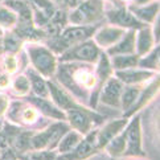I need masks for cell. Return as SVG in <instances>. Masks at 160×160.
<instances>
[{"mask_svg":"<svg viewBox=\"0 0 160 160\" xmlns=\"http://www.w3.org/2000/svg\"><path fill=\"white\" fill-rule=\"evenodd\" d=\"M98 29V25H73L64 29L57 37L48 41V47L53 53L62 54L74 45L89 40Z\"/></svg>","mask_w":160,"mask_h":160,"instance_id":"cell-1","label":"cell"},{"mask_svg":"<svg viewBox=\"0 0 160 160\" xmlns=\"http://www.w3.org/2000/svg\"><path fill=\"white\" fill-rule=\"evenodd\" d=\"M128 11L132 13L136 19L140 22H153L155 19L159 16V3L158 2H152L148 5H140V7H136V5H131L128 8Z\"/></svg>","mask_w":160,"mask_h":160,"instance_id":"cell-18","label":"cell"},{"mask_svg":"<svg viewBox=\"0 0 160 160\" xmlns=\"http://www.w3.org/2000/svg\"><path fill=\"white\" fill-rule=\"evenodd\" d=\"M105 13H106L107 19L111 24L117 25L118 28H122V29L130 28V29L136 31V29H140V28L144 27L143 22H140L127 8H124V7H117V8L107 9Z\"/></svg>","mask_w":160,"mask_h":160,"instance_id":"cell-8","label":"cell"},{"mask_svg":"<svg viewBox=\"0 0 160 160\" xmlns=\"http://www.w3.org/2000/svg\"><path fill=\"white\" fill-rule=\"evenodd\" d=\"M158 91H159V78L158 79H153V82L148 88H144L143 90H140V94L138 97V99H136V102L132 105V107H131L128 111L124 112L123 118H128L131 115H134L136 111H139L140 108H143V107H144L148 103V102H150L153 98V97L156 95Z\"/></svg>","mask_w":160,"mask_h":160,"instance_id":"cell-16","label":"cell"},{"mask_svg":"<svg viewBox=\"0 0 160 160\" xmlns=\"http://www.w3.org/2000/svg\"><path fill=\"white\" fill-rule=\"evenodd\" d=\"M82 140V135L77 132V131H68V132L62 136L61 140L58 142V152L60 153H68V152H70L73 151L74 148H76L78 146V143Z\"/></svg>","mask_w":160,"mask_h":160,"instance_id":"cell-21","label":"cell"},{"mask_svg":"<svg viewBox=\"0 0 160 160\" xmlns=\"http://www.w3.org/2000/svg\"><path fill=\"white\" fill-rule=\"evenodd\" d=\"M3 37H4L3 36V32H2V29H0V45L3 44Z\"/></svg>","mask_w":160,"mask_h":160,"instance_id":"cell-34","label":"cell"},{"mask_svg":"<svg viewBox=\"0 0 160 160\" xmlns=\"http://www.w3.org/2000/svg\"><path fill=\"white\" fill-rule=\"evenodd\" d=\"M9 106V101H8V97L4 95V94H0V117L7 111V108Z\"/></svg>","mask_w":160,"mask_h":160,"instance_id":"cell-31","label":"cell"},{"mask_svg":"<svg viewBox=\"0 0 160 160\" xmlns=\"http://www.w3.org/2000/svg\"><path fill=\"white\" fill-rule=\"evenodd\" d=\"M20 41L21 40L16 37L13 33H9V35L3 37V45H4V50L8 52V54H13L16 52L20 50Z\"/></svg>","mask_w":160,"mask_h":160,"instance_id":"cell-27","label":"cell"},{"mask_svg":"<svg viewBox=\"0 0 160 160\" xmlns=\"http://www.w3.org/2000/svg\"><path fill=\"white\" fill-rule=\"evenodd\" d=\"M28 101L35 106V108L40 112H42L44 115H47L49 118H53V119H58V121H64L66 119L65 117V112L60 110L54 103H52L50 101H48V98H40V97H36V95H32L28 98Z\"/></svg>","mask_w":160,"mask_h":160,"instance_id":"cell-14","label":"cell"},{"mask_svg":"<svg viewBox=\"0 0 160 160\" xmlns=\"http://www.w3.org/2000/svg\"><path fill=\"white\" fill-rule=\"evenodd\" d=\"M128 119L127 118H121V119H114V121L108 122L107 124H105V127L97 131V148L101 150V148H105L106 144L110 142L112 138L122 132L123 128L127 126Z\"/></svg>","mask_w":160,"mask_h":160,"instance_id":"cell-12","label":"cell"},{"mask_svg":"<svg viewBox=\"0 0 160 160\" xmlns=\"http://www.w3.org/2000/svg\"><path fill=\"white\" fill-rule=\"evenodd\" d=\"M126 144L123 155L127 156H144L146 153L142 148V131H140V117H135L131 123H127V130H124Z\"/></svg>","mask_w":160,"mask_h":160,"instance_id":"cell-7","label":"cell"},{"mask_svg":"<svg viewBox=\"0 0 160 160\" xmlns=\"http://www.w3.org/2000/svg\"><path fill=\"white\" fill-rule=\"evenodd\" d=\"M37 117H38V111L35 107L33 106H25V107H22L21 111H20L19 122L21 121L22 123L31 124V123H35L37 121Z\"/></svg>","mask_w":160,"mask_h":160,"instance_id":"cell-28","label":"cell"},{"mask_svg":"<svg viewBox=\"0 0 160 160\" xmlns=\"http://www.w3.org/2000/svg\"><path fill=\"white\" fill-rule=\"evenodd\" d=\"M4 64V69L7 73H15L18 70V66H19V62H18V58L13 56V54H7L5 56V58L3 61Z\"/></svg>","mask_w":160,"mask_h":160,"instance_id":"cell-30","label":"cell"},{"mask_svg":"<svg viewBox=\"0 0 160 160\" xmlns=\"http://www.w3.org/2000/svg\"><path fill=\"white\" fill-rule=\"evenodd\" d=\"M124 2H127V0H124Z\"/></svg>","mask_w":160,"mask_h":160,"instance_id":"cell-35","label":"cell"},{"mask_svg":"<svg viewBox=\"0 0 160 160\" xmlns=\"http://www.w3.org/2000/svg\"><path fill=\"white\" fill-rule=\"evenodd\" d=\"M68 131H69V126L65 123H54L52 126L42 131L32 135L31 138V148L33 150H48V151H53V148L58 144V142L61 138L64 136Z\"/></svg>","mask_w":160,"mask_h":160,"instance_id":"cell-4","label":"cell"},{"mask_svg":"<svg viewBox=\"0 0 160 160\" xmlns=\"http://www.w3.org/2000/svg\"><path fill=\"white\" fill-rule=\"evenodd\" d=\"M27 78L29 79L31 88H32L36 97H40V98H49L48 85H47V81L41 77V74L38 72H36L33 68H28L27 69Z\"/></svg>","mask_w":160,"mask_h":160,"instance_id":"cell-19","label":"cell"},{"mask_svg":"<svg viewBox=\"0 0 160 160\" xmlns=\"http://www.w3.org/2000/svg\"><path fill=\"white\" fill-rule=\"evenodd\" d=\"M11 85V78L8 74H0V89H7Z\"/></svg>","mask_w":160,"mask_h":160,"instance_id":"cell-32","label":"cell"},{"mask_svg":"<svg viewBox=\"0 0 160 160\" xmlns=\"http://www.w3.org/2000/svg\"><path fill=\"white\" fill-rule=\"evenodd\" d=\"M155 42L152 36V29L150 27H143L138 31L135 36V52L139 57H143L152 49V45Z\"/></svg>","mask_w":160,"mask_h":160,"instance_id":"cell-17","label":"cell"},{"mask_svg":"<svg viewBox=\"0 0 160 160\" xmlns=\"http://www.w3.org/2000/svg\"><path fill=\"white\" fill-rule=\"evenodd\" d=\"M126 33L124 29L118 27H103L101 29H97L94 33V38L93 41L97 44L98 48H105L108 49L111 48L112 45H115L119 40L123 37V35Z\"/></svg>","mask_w":160,"mask_h":160,"instance_id":"cell-11","label":"cell"},{"mask_svg":"<svg viewBox=\"0 0 160 160\" xmlns=\"http://www.w3.org/2000/svg\"><path fill=\"white\" fill-rule=\"evenodd\" d=\"M106 150L111 156H121L124 153L126 150V136H124V130L119 132L115 138H112L110 142L106 144Z\"/></svg>","mask_w":160,"mask_h":160,"instance_id":"cell-24","label":"cell"},{"mask_svg":"<svg viewBox=\"0 0 160 160\" xmlns=\"http://www.w3.org/2000/svg\"><path fill=\"white\" fill-rule=\"evenodd\" d=\"M123 91V83L117 78H108L101 89L99 101L106 106L114 108L121 107V95Z\"/></svg>","mask_w":160,"mask_h":160,"instance_id":"cell-10","label":"cell"},{"mask_svg":"<svg viewBox=\"0 0 160 160\" xmlns=\"http://www.w3.org/2000/svg\"><path fill=\"white\" fill-rule=\"evenodd\" d=\"M159 45L155 47L153 49L150 50V54L148 56H143L139 57L138 61V66H140V69H152L156 73V70H159Z\"/></svg>","mask_w":160,"mask_h":160,"instance_id":"cell-23","label":"cell"},{"mask_svg":"<svg viewBox=\"0 0 160 160\" xmlns=\"http://www.w3.org/2000/svg\"><path fill=\"white\" fill-rule=\"evenodd\" d=\"M65 117L69 121L72 127L76 128L77 132H79L81 135L90 132L93 123H102L105 121V118L102 115L91 110H88V108L82 107L81 105L65 111Z\"/></svg>","mask_w":160,"mask_h":160,"instance_id":"cell-5","label":"cell"},{"mask_svg":"<svg viewBox=\"0 0 160 160\" xmlns=\"http://www.w3.org/2000/svg\"><path fill=\"white\" fill-rule=\"evenodd\" d=\"M56 152L54 151H29L27 153L25 160H56Z\"/></svg>","mask_w":160,"mask_h":160,"instance_id":"cell-29","label":"cell"},{"mask_svg":"<svg viewBox=\"0 0 160 160\" xmlns=\"http://www.w3.org/2000/svg\"><path fill=\"white\" fill-rule=\"evenodd\" d=\"M135 36L136 31L130 29L124 33L123 37L119 41L107 49V54L110 56H119V54H134L135 53Z\"/></svg>","mask_w":160,"mask_h":160,"instance_id":"cell-15","label":"cell"},{"mask_svg":"<svg viewBox=\"0 0 160 160\" xmlns=\"http://www.w3.org/2000/svg\"><path fill=\"white\" fill-rule=\"evenodd\" d=\"M12 89H13L16 95H27L28 93H29V90H31L29 79H28L27 76H24V74L18 76L13 79Z\"/></svg>","mask_w":160,"mask_h":160,"instance_id":"cell-25","label":"cell"},{"mask_svg":"<svg viewBox=\"0 0 160 160\" xmlns=\"http://www.w3.org/2000/svg\"><path fill=\"white\" fill-rule=\"evenodd\" d=\"M151 0H134V5L140 7V5H147V3H150Z\"/></svg>","mask_w":160,"mask_h":160,"instance_id":"cell-33","label":"cell"},{"mask_svg":"<svg viewBox=\"0 0 160 160\" xmlns=\"http://www.w3.org/2000/svg\"><path fill=\"white\" fill-rule=\"evenodd\" d=\"M155 72L151 70H144V69H126V70H118L115 72V78L119 79L122 83L127 85H134V83H140L144 82L147 79L155 77Z\"/></svg>","mask_w":160,"mask_h":160,"instance_id":"cell-13","label":"cell"},{"mask_svg":"<svg viewBox=\"0 0 160 160\" xmlns=\"http://www.w3.org/2000/svg\"><path fill=\"white\" fill-rule=\"evenodd\" d=\"M105 16L103 0H85L81 2L73 12L69 13L68 20L74 25H88L101 20Z\"/></svg>","mask_w":160,"mask_h":160,"instance_id":"cell-2","label":"cell"},{"mask_svg":"<svg viewBox=\"0 0 160 160\" xmlns=\"http://www.w3.org/2000/svg\"><path fill=\"white\" fill-rule=\"evenodd\" d=\"M28 56L32 61L33 69L38 72L44 77H52L57 70L54 53L47 47L42 45L28 44L27 45Z\"/></svg>","mask_w":160,"mask_h":160,"instance_id":"cell-3","label":"cell"},{"mask_svg":"<svg viewBox=\"0 0 160 160\" xmlns=\"http://www.w3.org/2000/svg\"><path fill=\"white\" fill-rule=\"evenodd\" d=\"M101 49L97 47V44L93 40H86L83 42H79L74 45L70 49L61 54L60 60L62 62L68 61H81V62H89V64H94L99 60Z\"/></svg>","mask_w":160,"mask_h":160,"instance_id":"cell-6","label":"cell"},{"mask_svg":"<svg viewBox=\"0 0 160 160\" xmlns=\"http://www.w3.org/2000/svg\"><path fill=\"white\" fill-rule=\"evenodd\" d=\"M139 56L134 54H119V56H112V58L110 61V65L112 69L118 70H126V69H132L138 65Z\"/></svg>","mask_w":160,"mask_h":160,"instance_id":"cell-20","label":"cell"},{"mask_svg":"<svg viewBox=\"0 0 160 160\" xmlns=\"http://www.w3.org/2000/svg\"><path fill=\"white\" fill-rule=\"evenodd\" d=\"M95 150H98L97 148V131H91V132H88L86 138L79 142L73 151L64 153L56 160H82L93 155Z\"/></svg>","mask_w":160,"mask_h":160,"instance_id":"cell-9","label":"cell"},{"mask_svg":"<svg viewBox=\"0 0 160 160\" xmlns=\"http://www.w3.org/2000/svg\"><path fill=\"white\" fill-rule=\"evenodd\" d=\"M140 90L139 88L136 86H127L126 89H123L122 91V95H121V107L123 108V111H128L132 105L136 102L138 97L140 94Z\"/></svg>","mask_w":160,"mask_h":160,"instance_id":"cell-22","label":"cell"},{"mask_svg":"<svg viewBox=\"0 0 160 160\" xmlns=\"http://www.w3.org/2000/svg\"><path fill=\"white\" fill-rule=\"evenodd\" d=\"M18 15L7 7H0V25L11 28L18 22Z\"/></svg>","mask_w":160,"mask_h":160,"instance_id":"cell-26","label":"cell"}]
</instances>
